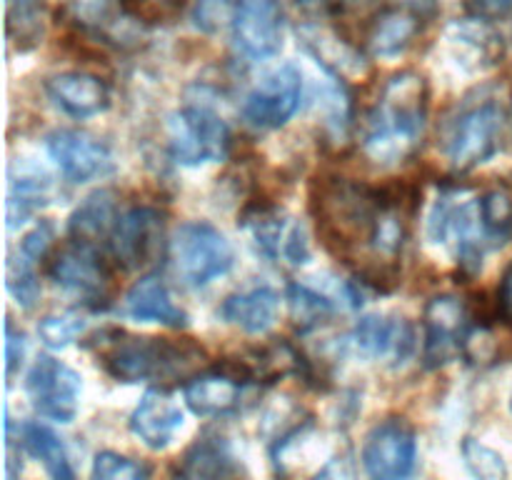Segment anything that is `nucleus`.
<instances>
[{"label": "nucleus", "mask_w": 512, "mask_h": 480, "mask_svg": "<svg viewBox=\"0 0 512 480\" xmlns=\"http://www.w3.org/2000/svg\"><path fill=\"white\" fill-rule=\"evenodd\" d=\"M318 235L325 248L348 263L363 265L385 210L403 198V190L375 188L348 178H323L310 195Z\"/></svg>", "instance_id": "obj_1"}, {"label": "nucleus", "mask_w": 512, "mask_h": 480, "mask_svg": "<svg viewBox=\"0 0 512 480\" xmlns=\"http://www.w3.org/2000/svg\"><path fill=\"white\" fill-rule=\"evenodd\" d=\"M430 88L425 75L403 70L385 80L363 128V155L380 168H393L418 153L428 120Z\"/></svg>", "instance_id": "obj_2"}, {"label": "nucleus", "mask_w": 512, "mask_h": 480, "mask_svg": "<svg viewBox=\"0 0 512 480\" xmlns=\"http://www.w3.org/2000/svg\"><path fill=\"white\" fill-rule=\"evenodd\" d=\"M203 350L193 343H175L168 338H140L115 330L103 343L100 363L120 383H160L178 380L193 370Z\"/></svg>", "instance_id": "obj_3"}, {"label": "nucleus", "mask_w": 512, "mask_h": 480, "mask_svg": "<svg viewBox=\"0 0 512 480\" xmlns=\"http://www.w3.org/2000/svg\"><path fill=\"white\" fill-rule=\"evenodd\" d=\"M430 243L443 245L460 268L478 273L485 250L493 248L480 218L478 195L468 188H445L428 215Z\"/></svg>", "instance_id": "obj_4"}, {"label": "nucleus", "mask_w": 512, "mask_h": 480, "mask_svg": "<svg viewBox=\"0 0 512 480\" xmlns=\"http://www.w3.org/2000/svg\"><path fill=\"white\" fill-rule=\"evenodd\" d=\"M505 113L495 98H465L443 128V153L453 170L468 173L488 163L503 143Z\"/></svg>", "instance_id": "obj_5"}, {"label": "nucleus", "mask_w": 512, "mask_h": 480, "mask_svg": "<svg viewBox=\"0 0 512 480\" xmlns=\"http://www.w3.org/2000/svg\"><path fill=\"white\" fill-rule=\"evenodd\" d=\"M170 258L175 270L188 285L203 288L235 265L230 240L203 220L183 223L170 240Z\"/></svg>", "instance_id": "obj_6"}, {"label": "nucleus", "mask_w": 512, "mask_h": 480, "mask_svg": "<svg viewBox=\"0 0 512 480\" xmlns=\"http://www.w3.org/2000/svg\"><path fill=\"white\" fill-rule=\"evenodd\" d=\"M168 150L175 163L198 165L223 160L230 150V130L225 120L208 105H188L170 115Z\"/></svg>", "instance_id": "obj_7"}, {"label": "nucleus", "mask_w": 512, "mask_h": 480, "mask_svg": "<svg viewBox=\"0 0 512 480\" xmlns=\"http://www.w3.org/2000/svg\"><path fill=\"white\" fill-rule=\"evenodd\" d=\"M483 325L475 320L473 308L460 295L443 293L430 298L423 313L425 348L423 360L428 368H440L460 355L468 353V343L473 330Z\"/></svg>", "instance_id": "obj_8"}, {"label": "nucleus", "mask_w": 512, "mask_h": 480, "mask_svg": "<svg viewBox=\"0 0 512 480\" xmlns=\"http://www.w3.org/2000/svg\"><path fill=\"white\" fill-rule=\"evenodd\" d=\"M25 393H28L30 405H33L40 418L55 420V423H70L78 415L83 378L70 365H65L63 360L40 355L33 368L28 370Z\"/></svg>", "instance_id": "obj_9"}, {"label": "nucleus", "mask_w": 512, "mask_h": 480, "mask_svg": "<svg viewBox=\"0 0 512 480\" xmlns=\"http://www.w3.org/2000/svg\"><path fill=\"white\" fill-rule=\"evenodd\" d=\"M60 15L70 28L98 43L130 48L140 40V18L125 0H60Z\"/></svg>", "instance_id": "obj_10"}, {"label": "nucleus", "mask_w": 512, "mask_h": 480, "mask_svg": "<svg viewBox=\"0 0 512 480\" xmlns=\"http://www.w3.org/2000/svg\"><path fill=\"white\" fill-rule=\"evenodd\" d=\"M300 98H303V73L298 65L283 63L268 70L253 85L243 103V115L260 130L283 128L300 108Z\"/></svg>", "instance_id": "obj_11"}, {"label": "nucleus", "mask_w": 512, "mask_h": 480, "mask_svg": "<svg viewBox=\"0 0 512 480\" xmlns=\"http://www.w3.org/2000/svg\"><path fill=\"white\" fill-rule=\"evenodd\" d=\"M418 463V435L405 418H385L370 428L363 443V465L370 478H408Z\"/></svg>", "instance_id": "obj_12"}, {"label": "nucleus", "mask_w": 512, "mask_h": 480, "mask_svg": "<svg viewBox=\"0 0 512 480\" xmlns=\"http://www.w3.org/2000/svg\"><path fill=\"white\" fill-rule=\"evenodd\" d=\"M233 43L245 58H273L283 48V0H238L233 20Z\"/></svg>", "instance_id": "obj_13"}, {"label": "nucleus", "mask_w": 512, "mask_h": 480, "mask_svg": "<svg viewBox=\"0 0 512 480\" xmlns=\"http://www.w3.org/2000/svg\"><path fill=\"white\" fill-rule=\"evenodd\" d=\"M165 218L160 210L140 205L128 213L118 215L113 233H110V253L115 263L125 270H138L153 263L163 250Z\"/></svg>", "instance_id": "obj_14"}, {"label": "nucleus", "mask_w": 512, "mask_h": 480, "mask_svg": "<svg viewBox=\"0 0 512 480\" xmlns=\"http://www.w3.org/2000/svg\"><path fill=\"white\" fill-rule=\"evenodd\" d=\"M348 348L365 360L403 365L415 350V328L403 315H363L350 330Z\"/></svg>", "instance_id": "obj_15"}, {"label": "nucleus", "mask_w": 512, "mask_h": 480, "mask_svg": "<svg viewBox=\"0 0 512 480\" xmlns=\"http://www.w3.org/2000/svg\"><path fill=\"white\" fill-rule=\"evenodd\" d=\"M45 150L70 183H88L113 173L115 168L110 145L85 130H53L45 138Z\"/></svg>", "instance_id": "obj_16"}, {"label": "nucleus", "mask_w": 512, "mask_h": 480, "mask_svg": "<svg viewBox=\"0 0 512 480\" xmlns=\"http://www.w3.org/2000/svg\"><path fill=\"white\" fill-rule=\"evenodd\" d=\"M48 275L55 285L90 300H105L110 290V270L98 245L73 240L53 255Z\"/></svg>", "instance_id": "obj_17"}, {"label": "nucleus", "mask_w": 512, "mask_h": 480, "mask_svg": "<svg viewBox=\"0 0 512 480\" xmlns=\"http://www.w3.org/2000/svg\"><path fill=\"white\" fill-rule=\"evenodd\" d=\"M428 15L408 5H383L375 10L363 33V45L373 58H398L423 33Z\"/></svg>", "instance_id": "obj_18"}, {"label": "nucleus", "mask_w": 512, "mask_h": 480, "mask_svg": "<svg viewBox=\"0 0 512 480\" xmlns=\"http://www.w3.org/2000/svg\"><path fill=\"white\" fill-rule=\"evenodd\" d=\"M180 405L163 390H148L130 415V430L150 450H165L183 430Z\"/></svg>", "instance_id": "obj_19"}, {"label": "nucleus", "mask_w": 512, "mask_h": 480, "mask_svg": "<svg viewBox=\"0 0 512 480\" xmlns=\"http://www.w3.org/2000/svg\"><path fill=\"white\" fill-rule=\"evenodd\" d=\"M45 93L55 108L70 118H93L110 108V88L103 78L90 73H58L48 78Z\"/></svg>", "instance_id": "obj_20"}, {"label": "nucleus", "mask_w": 512, "mask_h": 480, "mask_svg": "<svg viewBox=\"0 0 512 480\" xmlns=\"http://www.w3.org/2000/svg\"><path fill=\"white\" fill-rule=\"evenodd\" d=\"M125 313L138 323H160L168 328H185L188 313L175 303L173 293L160 275H143L125 295Z\"/></svg>", "instance_id": "obj_21"}, {"label": "nucleus", "mask_w": 512, "mask_h": 480, "mask_svg": "<svg viewBox=\"0 0 512 480\" xmlns=\"http://www.w3.org/2000/svg\"><path fill=\"white\" fill-rule=\"evenodd\" d=\"M243 398V380L230 370H210L185 383V403L200 418H223L235 413Z\"/></svg>", "instance_id": "obj_22"}, {"label": "nucleus", "mask_w": 512, "mask_h": 480, "mask_svg": "<svg viewBox=\"0 0 512 480\" xmlns=\"http://www.w3.org/2000/svg\"><path fill=\"white\" fill-rule=\"evenodd\" d=\"M298 35L303 48L310 53V58L323 70H330V73L340 75V78L368 73L365 55L350 40L340 38L335 30L318 28V25H305Z\"/></svg>", "instance_id": "obj_23"}, {"label": "nucleus", "mask_w": 512, "mask_h": 480, "mask_svg": "<svg viewBox=\"0 0 512 480\" xmlns=\"http://www.w3.org/2000/svg\"><path fill=\"white\" fill-rule=\"evenodd\" d=\"M278 308L280 295L268 285H258L243 293L228 295L218 308V315L228 325H235L250 335H260L273 328L278 320Z\"/></svg>", "instance_id": "obj_24"}, {"label": "nucleus", "mask_w": 512, "mask_h": 480, "mask_svg": "<svg viewBox=\"0 0 512 480\" xmlns=\"http://www.w3.org/2000/svg\"><path fill=\"white\" fill-rule=\"evenodd\" d=\"M448 40L460 58L458 63L470 70H488L503 58V38L490 28V20L475 15L468 23H455L448 30Z\"/></svg>", "instance_id": "obj_25"}, {"label": "nucleus", "mask_w": 512, "mask_h": 480, "mask_svg": "<svg viewBox=\"0 0 512 480\" xmlns=\"http://www.w3.org/2000/svg\"><path fill=\"white\" fill-rule=\"evenodd\" d=\"M243 473L238 458L230 450L228 440L220 435H203L195 440L183 453L180 463L175 465V475L188 480L203 478H233Z\"/></svg>", "instance_id": "obj_26"}, {"label": "nucleus", "mask_w": 512, "mask_h": 480, "mask_svg": "<svg viewBox=\"0 0 512 480\" xmlns=\"http://www.w3.org/2000/svg\"><path fill=\"white\" fill-rule=\"evenodd\" d=\"M50 175L40 165L28 160H15L10 168V195H8V225L18 228L35 210L48 203Z\"/></svg>", "instance_id": "obj_27"}, {"label": "nucleus", "mask_w": 512, "mask_h": 480, "mask_svg": "<svg viewBox=\"0 0 512 480\" xmlns=\"http://www.w3.org/2000/svg\"><path fill=\"white\" fill-rule=\"evenodd\" d=\"M115 223H118V200H115L113 190L103 188L90 193L88 198L73 210L68 223V233L70 238L80 240V243H108Z\"/></svg>", "instance_id": "obj_28"}, {"label": "nucleus", "mask_w": 512, "mask_h": 480, "mask_svg": "<svg viewBox=\"0 0 512 480\" xmlns=\"http://www.w3.org/2000/svg\"><path fill=\"white\" fill-rule=\"evenodd\" d=\"M23 445L28 448V453L48 470L50 478L55 480H70L73 478V468H70L68 453H65V445L60 443L58 435L50 428L40 423H28L23 428Z\"/></svg>", "instance_id": "obj_29"}, {"label": "nucleus", "mask_w": 512, "mask_h": 480, "mask_svg": "<svg viewBox=\"0 0 512 480\" xmlns=\"http://www.w3.org/2000/svg\"><path fill=\"white\" fill-rule=\"evenodd\" d=\"M43 8L45 0H5V20H8V40L28 53L43 38Z\"/></svg>", "instance_id": "obj_30"}, {"label": "nucleus", "mask_w": 512, "mask_h": 480, "mask_svg": "<svg viewBox=\"0 0 512 480\" xmlns=\"http://www.w3.org/2000/svg\"><path fill=\"white\" fill-rule=\"evenodd\" d=\"M480 218L493 248L512 238V190L508 185H493L478 195Z\"/></svg>", "instance_id": "obj_31"}, {"label": "nucleus", "mask_w": 512, "mask_h": 480, "mask_svg": "<svg viewBox=\"0 0 512 480\" xmlns=\"http://www.w3.org/2000/svg\"><path fill=\"white\" fill-rule=\"evenodd\" d=\"M288 305L290 315H293V320L303 330L320 328V325L338 310V305H335L323 290L315 288L313 283L288 285Z\"/></svg>", "instance_id": "obj_32"}, {"label": "nucleus", "mask_w": 512, "mask_h": 480, "mask_svg": "<svg viewBox=\"0 0 512 480\" xmlns=\"http://www.w3.org/2000/svg\"><path fill=\"white\" fill-rule=\"evenodd\" d=\"M85 328H88V320L80 310H60V313H50L40 320L38 335L50 350H63L73 340H78Z\"/></svg>", "instance_id": "obj_33"}, {"label": "nucleus", "mask_w": 512, "mask_h": 480, "mask_svg": "<svg viewBox=\"0 0 512 480\" xmlns=\"http://www.w3.org/2000/svg\"><path fill=\"white\" fill-rule=\"evenodd\" d=\"M463 460L468 465L470 473L475 478L483 480H500L508 475V468H505V460L498 450H493L490 445L480 443L475 438H465L463 440Z\"/></svg>", "instance_id": "obj_34"}, {"label": "nucleus", "mask_w": 512, "mask_h": 480, "mask_svg": "<svg viewBox=\"0 0 512 480\" xmlns=\"http://www.w3.org/2000/svg\"><path fill=\"white\" fill-rule=\"evenodd\" d=\"M8 290L18 305L23 308H33L40 298V283L38 273H35L33 260L23 258V255H13L8 263Z\"/></svg>", "instance_id": "obj_35"}, {"label": "nucleus", "mask_w": 512, "mask_h": 480, "mask_svg": "<svg viewBox=\"0 0 512 480\" xmlns=\"http://www.w3.org/2000/svg\"><path fill=\"white\" fill-rule=\"evenodd\" d=\"M148 475L150 470L143 463L128 458V455L113 453V450H103L93 460L95 480H140L148 478Z\"/></svg>", "instance_id": "obj_36"}, {"label": "nucleus", "mask_w": 512, "mask_h": 480, "mask_svg": "<svg viewBox=\"0 0 512 480\" xmlns=\"http://www.w3.org/2000/svg\"><path fill=\"white\" fill-rule=\"evenodd\" d=\"M238 3V0H235ZM233 0H195L193 3V23L203 33H215L223 23L233 20L235 13Z\"/></svg>", "instance_id": "obj_37"}, {"label": "nucleus", "mask_w": 512, "mask_h": 480, "mask_svg": "<svg viewBox=\"0 0 512 480\" xmlns=\"http://www.w3.org/2000/svg\"><path fill=\"white\" fill-rule=\"evenodd\" d=\"M53 240H55L53 225H50L48 220H40V223H35V228L30 230L23 240H20L18 253L23 255V258L38 263V260L48 253V248L53 245Z\"/></svg>", "instance_id": "obj_38"}, {"label": "nucleus", "mask_w": 512, "mask_h": 480, "mask_svg": "<svg viewBox=\"0 0 512 480\" xmlns=\"http://www.w3.org/2000/svg\"><path fill=\"white\" fill-rule=\"evenodd\" d=\"M283 260L288 265H305L310 260V243H308V233H305V225L300 220L290 223L288 235H285V245H283Z\"/></svg>", "instance_id": "obj_39"}, {"label": "nucleus", "mask_w": 512, "mask_h": 480, "mask_svg": "<svg viewBox=\"0 0 512 480\" xmlns=\"http://www.w3.org/2000/svg\"><path fill=\"white\" fill-rule=\"evenodd\" d=\"M23 355H25V338L20 330H15V325L5 323V375H13L15 368L23 363Z\"/></svg>", "instance_id": "obj_40"}, {"label": "nucleus", "mask_w": 512, "mask_h": 480, "mask_svg": "<svg viewBox=\"0 0 512 480\" xmlns=\"http://www.w3.org/2000/svg\"><path fill=\"white\" fill-rule=\"evenodd\" d=\"M468 8L475 18L505 20L512 15V0H468Z\"/></svg>", "instance_id": "obj_41"}, {"label": "nucleus", "mask_w": 512, "mask_h": 480, "mask_svg": "<svg viewBox=\"0 0 512 480\" xmlns=\"http://www.w3.org/2000/svg\"><path fill=\"white\" fill-rule=\"evenodd\" d=\"M295 5L313 18H328V15H338L343 10L345 0H295Z\"/></svg>", "instance_id": "obj_42"}, {"label": "nucleus", "mask_w": 512, "mask_h": 480, "mask_svg": "<svg viewBox=\"0 0 512 480\" xmlns=\"http://www.w3.org/2000/svg\"><path fill=\"white\" fill-rule=\"evenodd\" d=\"M498 310H500V315H503L505 323L512 325V263H510V268L505 270L503 280H500Z\"/></svg>", "instance_id": "obj_43"}, {"label": "nucleus", "mask_w": 512, "mask_h": 480, "mask_svg": "<svg viewBox=\"0 0 512 480\" xmlns=\"http://www.w3.org/2000/svg\"><path fill=\"white\" fill-rule=\"evenodd\" d=\"M170 3H173V0H125V5H128V8L133 10L138 18H140V13L158 10V8H163V5H170Z\"/></svg>", "instance_id": "obj_44"}, {"label": "nucleus", "mask_w": 512, "mask_h": 480, "mask_svg": "<svg viewBox=\"0 0 512 480\" xmlns=\"http://www.w3.org/2000/svg\"><path fill=\"white\" fill-rule=\"evenodd\" d=\"M385 5H408V8H415L420 10V13H425L430 18V15L435 13V0H383Z\"/></svg>", "instance_id": "obj_45"}, {"label": "nucleus", "mask_w": 512, "mask_h": 480, "mask_svg": "<svg viewBox=\"0 0 512 480\" xmlns=\"http://www.w3.org/2000/svg\"><path fill=\"white\" fill-rule=\"evenodd\" d=\"M510 408H512V398H510Z\"/></svg>", "instance_id": "obj_46"}]
</instances>
